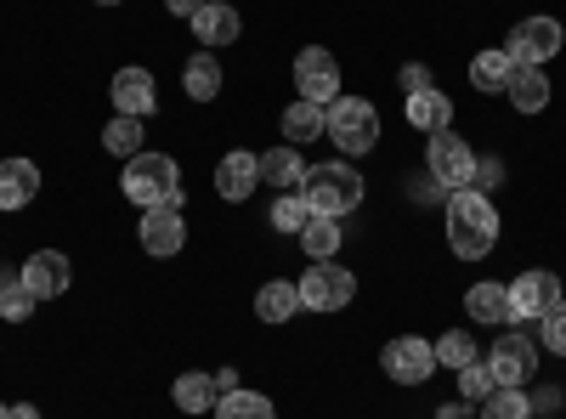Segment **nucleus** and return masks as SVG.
<instances>
[{
	"label": "nucleus",
	"instance_id": "16",
	"mask_svg": "<svg viewBox=\"0 0 566 419\" xmlns=\"http://www.w3.org/2000/svg\"><path fill=\"white\" fill-rule=\"evenodd\" d=\"M40 199V165L34 159H0V216L29 210Z\"/></svg>",
	"mask_w": 566,
	"mask_h": 419
},
{
	"label": "nucleus",
	"instance_id": "30",
	"mask_svg": "<svg viewBox=\"0 0 566 419\" xmlns=\"http://www.w3.org/2000/svg\"><path fill=\"white\" fill-rule=\"evenodd\" d=\"M103 148H108L114 159H136V154H142V119H125V114L108 119V125H103Z\"/></svg>",
	"mask_w": 566,
	"mask_h": 419
},
{
	"label": "nucleus",
	"instance_id": "25",
	"mask_svg": "<svg viewBox=\"0 0 566 419\" xmlns=\"http://www.w3.org/2000/svg\"><path fill=\"white\" fill-rule=\"evenodd\" d=\"M170 397H176V408L181 413H216V375H199V368H193V375H176V386H170Z\"/></svg>",
	"mask_w": 566,
	"mask_h": 419
},
{
	"label": "nucleus",
	"instance_id": "3",
	"mask_svg": "<svg viewBox=\"0 0 566 419\" xmlns=\"http://www.w3.org/2000/svg\"><path fill=\"white\" fill-rule=\"evenodd\" d=\"M363 193H368V181L357 176V165H346V159H335V165H312L306 170V181H301V199L312 205V216H352L357 205H363Z\"/></svg>",
	"mask_w": 566,
	"mask_h": 419
},
{
	"label": "nucleus",
	"instance_id": "27",
	"mask_svg": "<svg viewBox=\"0 0 566 419\" xmlns=\"http://www.w3.org/2000/svg\"><path fill=\"white\" fill-rule=\"evenodd\" d=\"M216 419H277V408H272V397H261V391L232 386V391L216 397Z\"/></svg>",
	"mask_w": 566,
	"mask_h": 419
},
{
	"label": "nucleus",
	"instance_id": "17",
	"mask_svg": "<svg viewBox=\"0 0 566 419\" xmlns=\"http://www.w3.org/2000/svg\"><path fill=\"white\" fill-rule=\"evenodd\" d=\"M239 34H244L239 7H232V0H205V12L193 18V40L205 45V52H216V45H232Z\"/></svg>",
	"mask_w": 566,
	"mask_h": 419
},
{
	"label": "nucleus",
	"instance_id": "33",
	"mask_svg": "<svg viewBox=\"0 0 566 419\" xmlns=\"http://www.w3.org/2000/svg\"><path fill=\"white\" fill-rule=\"evenodd\" d=\"M34 295L23 290V277H0V317L7 323H23V317H34Z\"/></svg>",
	"mask_w": 566,
	"mask_h": 419
},
{
	"label": "nucleus",
	"instance_id": "35",
	"mask_svg": "<svg viewBox=\"0 0 566 419\" xmlns=\"http://www.w3.org/2000/svg\"><path fill=\"white\" fill-rule=\"evenodd\" d=\"M538 346H544V352H555V357H566V295L538 317Z\"/></svg>",
	"mask_w": 566,
	"mask_h": 419
},
{
	"label": "nucleus",
	"instance_id": "23",
	"mask_svg": "<svg viewBox=\"0 0 566 419\" xmlns=\"http://www.w3.org/2000/svg\"><path fill=\"white\" fill-rule=\"evenodd\" d=\"M464 312L476 317V323H515L510 284H493V277H482V284H470V295H464Z\"/></svg>",
	"mask_w": 566,
	"mask_h": 419
},
{
	"label": "nucleus",
	"instance_id": "41",
	"mask_svg": "<svg viewBox=\"0 0 566 419\" xmlns=\"http://www.w3.org/2000/svg\"><path fill=\"white\" fill-rule=\"evenodd\" d=\"M0 419H12V408H7V402H0Z\"/></svg>",
	"mask_w": 566,
	"mask_h": 419
},
{
	"label": "nucleus",
	"instance_id": "26",
	"mask_svg": "<svg viewBox=\"0 0 566 419\" xmlns=\"http://www.w3.org/2000/svg\"><path fill=\"white\" fill-rule=\"evenodd\" d=\"M510 108H515V114H544V108H549V74L515 69V80H510Z\"/></svg>",
	"mask_w": 566,
	"mask_h": 419
},
{
	"label": "nucleus",
	"instance_id": "21",
	"mask_svg": "<svg viewBox=\"0 0 566 419\" xmlns=\"http://www.w3.org/2000/svg\"><path fill=\"white\" fill-rule=\"evenodd\" d=\"M301 306V284H290V277H266V284L255 290V317L261 323H290Z\"/></svg>",
	"mask_w": 566,
	"mask_h": 419
},
{
	"label": "nucleus",
	"instance_id": "31",
	"mask_svg": "<svg viewBox=\"0 0 566 419\" xmlns=\"http://www.w3.org/2000/svg\"><path fill=\"white\" fill-rule=\"evenodd\" d=\"M431 346H437V368H453V375L482 357V352H476V341H470L464 329H448V335H442V341H431Z\"/></svg>",
	"mask_w": 566,
	"mask_h": 419
},
{
	"label": "nucleus",
	"instance_id": "13",
	"mask_svg": "<svg viewBox=\"0 0 566 419\" xmlns=\"http://www.w3.org/2000/svg\"><path fill=\"white\" fill-rule=\"evenodd\" d=\"M255 188H261V154L232 148V154L216 159V193H221L227 205H244Z\"/></svg>",
	"mask_w": 566,
	"mask_h": 419
},
{
	"label": "nucleus",
	"instance_id": "10",
	"mask_svg": "<svg viewBox=\"0 0 566 419\" xmlns=\"http://www.w3.org/2000/svg\"><path fill=\"white\" fill-rule=\"evenodd\" d=\"M488 375L499 380V386H527L533 375H538V341H527V335H499L493 346H488Z\"/></svg>",
	"mask_w": 566,
	"mask_h": 419
},
{
	"label": "nucleus",
	"instance_id": "22",
	"mask_svg": "<svg viewBox=\"0 0 566 419\" xmlns=\"http://www.w3.org/2000/svg\"><path fill=\"white\" fill-rule=\"evenodd\" d=\"M510 80H515V63H510L504 45H488V52L470 57V85H476L482 97H499V91H510Z\"/></svg>",
	"mask_w": 566,
	"mask_h": 419
},
{
	"label": "nucleus",
	"instance_id": "32",
	"mask_svg": "<svg viewBox=\"0 0 566 419\" xmlns=\"http://www.w3.org/2000/svg\"><path fill=\"white\" fill-rule=\"evenodd\" d=\"M306 221H312V205H306L301 193H277V199H272V227H277V232H295V239H301Z\"/></svg>",
	"mask_w": 566,
	"mask_h": 419
},
{
	"label": "nucleus",
	"instance_id": "36",
	"mask_svg": "<svg viewBox=\"0 0 566 419\" xmlns=\"http://www.w3.org/2000/svg\"><path fill=\"white\" fill-rule=\"evenodd\" d=\"M499 181H504V159H493V154H482V159H476V181H470V188H482V193H493V188H499Z\"/></svg>",
	"mask_w": 566,
	"mask_h": 419
},
{
	"label": "nucleus",
	"instance_id": "7",
	"mask_svg": "<svg viewBox=\"0 0 566 419\" xmlns=\"http://www.w3.org/2000/svg\"><path fill=\"white\" fill-rule=\"evenodd\" d=\"M295 284H301V306L306 312H346L357 301V277L346 266H335V261H312L306 277H295Z\"/></svg>",
	"mask_w": 566,
	"mask_h": 419
},
{
	"label": "nucleus",
	"instance_id": "9",
	"mask_svg": "<svg viewBox=\"0 0 566 419\" xmlns=\"http://www.w3.org/2000/svg\"><path fill=\"white\" fill-rule=\"evenodd\" d=\"M380 368H386V380H397V386H424L437 375V346L419 341V335H397V341L380 346Z\"/></svg>",
	"mask_w": 566,
	"mask_h": 419
},
{
	"label": "nucleus",
	"instance_id": "11",
	"mask_svg": "<svg viewBox=\"0 0 566 419\" xmlns=\"http://www.w3.org/2000/svg\"><path fill=\"white\" fill-rule=\"evenodd\" d=\"M108 97H114V114L148 119V114L159 108V85H154V74L142 69V63H125V69L114 74V85H108Z\"/></svg>",
	"mask_w": 566,
	"mask_h": 419
},
{
	"label": "nucleus",
	"instance_id": "19",
	"mask_svg": "<svg viewBox=\"0 0 566 419\" xmlns=\"http://www.w3.org/2000/svg\"><path fill=\"white\" fill-rule=\"evenodd\" d=\"M402 114H408V125L419 136H437L453 119V97H448V91H437V85H424V91H413V97H402Z\"/></svg>",
	"mask_w": 566,
	"mask_h": 419
},
{
	"label": "nucleus",
	"instance_id": "29",
	"mask_svg": "<svg viewBox=\"0 0 566 419\" xmlns=\"http://www.w3.org/2000/svg\"><path fill=\"white\" fill-rule=\"evenodd\" d=\"M482 419H533V397L522 386H493L482 402Z\"/></svg>",
	"mask_w": 566,
	"mask_h": 419
},
{
	"label": "nucleus",
	"instance_id": "2",
	"mask_svg": "<svg viewBox=\"0 0 566 419\" xmlns=\"http://www.w3.org/2000/svg\"><path fill=\"white\" fill-rule=\"evenodd\" d=\"M119 193L136 205V210H181V165L170 154H154L142 148L136 159H125L119 170Z\"/></svg>",
	"mask_w": 566,
	"mask_h": 419
},
{
	"label": "nucleus",
	"instance_id": "20",
	"mask_svg": "<svg viewBox=\"0 0 566 419\" xmlns=\"http://www.w3.org/2000/svg\"><path fill=\"white\" fill-rule=\"evenodd\" d=\"M277 125H283V143H290V148H306V143H317V136H328V108L295 97L290 108H283Z\"/></svg>",
	"mask_w": 566,
	"mask_h": 419
},
{
	"label": "nucleus",
	"instance_id": "42",
	"mask_svg": "<svg viewBox=\"0 0 566 419\" xmlns=\"http://www.w3.org/2000/svg\"><path fill=\"white\" fill-rule=\"evenodd\" d=\"M97 7H119V0H97Z\"/></svg>",
	"mask_w": 566,
	"mask_h": 419
},
{
	"label": "nucleus",
	"instance_id": "28",
	"mask_svg": "<svg viewBox=\"0 0 566 419\" xmlns=\"http://www.w3.org/2000/svg\"><path fill=\"white\" fill-rule=\"evenodd\" d=\"M340 239H346V232H340L335 216H312V221L301 227V250H306L312 261H328V255L340 250Z\"/></svg>",
	"mask_w": 566,
	"mask_h": 419
},
{
	"label": "nucleus",
	"instance_id": "8",
	"mask_svg": "<svg viewBox=\"0 0 566 419\" xmlns=\"http://www.w3.org/2000/svg\"><path fill=\"white\" fill-rule=\"evenodd\" d=\"M340 57L328 52V45H306V52L295 57V97H306V103H317V108H328L340 97Z\"/></svg>",
	"mask_w": 566,
	"mask_h": 419
},
{
	"label": "nucleus",
	"instance_id": "15",
	"mask_svg": "<svg viewBox=\"0 0 566 419\" xmlns=\"http://www.w3.org/2000/svg\"><path fill=\"white\" fill-rule=\"evenodd\" d=\"M555 301H560V277H555V272H544V266L522 272V277L510 284V306H515V317H533V323H538Z\"/></svg>",
	"mask_w": 566,
	"mask_h": 419
},
{
	"label": "nucleus",
	"instance_id": "18",
	"mask_svg": "<svg viewBox=\"0 0 566 419\" xmlns=\"http://www.w3.org/2000/svg\"><path fill=\"white\" fill-rule=\"evenodd\" d=\"M306 170H312V165L301 159V148L277 143L272 154H261V188H272V193H301Z\"/></svg>",
	"mask_w": 566,
	"mask_h": 419
},
{
	"label": "nucleus",
	"instance_id": "12",
	"mask_svg": "<svg viewBox=\"0 0 566 419\" xmlns=\"http://www.w3.org/2000/svg\"><path fill=\"white\" fill-rule=\"evenodd\" d=\"M18 277H23V290H29L34 301H57V295H69V284H74V266H69L63 250H34Z\"/></svg>",
	"mask_w": 566,
	"mask_h": 419
},
{
	"label": "nucleus",
	"instance_id": "24",
	"mask_svg": "<svg viewBox=\"0 0 566 419\" xmlns=\"http://www.w3.org/2000/svg\"><path fill=\"white\" fill-rule=\"evenodd\" d=\"M181 91H187L193 103H216V97H221V63H216V52H193V57H187Z\"/></svg>",
	"mask_w": 566,
	"mask_h": 419
},
{
	"label": "nucleus",
	"instance_id": "4",
	"mask_svg": "<svg viewBox=\"0 0 566 419\" xmlns=\"http://www.w3.org/2000/svg\"><path fill=\"white\" fill-rule=\"evenodd\" d=\"M328 143H335L346 159H363L380 148V108L368 97H335L328 103Z\"/></svg>",
	"mask_w": 566,
	"mask_h": 419
},
{
	"label": "nucleus",
	"instance_id": "34",
	"mask_svg": "<svg viewBox=\"0 0 566 419\" xmlns=\"http://www.w3.org/2000/svg\"><path fill=\"white\" fill-rule=\"evenodd\" d=\"M493 386H499V380L488 375V363H482V357H476V363H470V368H459V402H464V408H470V402H476V408H482Z\"/></svg>",
	"mask_w": 566,
	"mask_h": 419
},
{
	"label": "nucleus",
	"instance_id": "14",
	"mask_svg": "<svg viewBox=\"0 0 566 419\" xmlns=\"http://www.w3.org/2000/svg\"><path fill=\"white\" fill-rule=\"evenodd\" d=\"M136 239H142V250H148L154 261H170L187 244V221H181V210H142Z\"/></svg>",
	"mask_w": 566,
	"mask_h": 419
},
{
	"label": "nucleus",
	"instance_id": "5",
	"mask_svg": "<svg viewBox=\"0 0 566 419\" xmlns=\"http://www.w3.org/2000/svg\"><path fill=\"white\" fill-rule=\"evenodd\" d=\"M476 148L464 143V136L448 125V130H437V136H424V170H431V181L442 193H453V188H470L476 181Z\"/></svg>",
	"mask_w": 566,
	"mask_h": 419
},
{
	"label": "nucleus",
	"instance_id": "37",
	"mask_svg": "<svg viewBox=\"0 0 566 419\" xmlns=\"http://www.w3.org/2000/svg\"><path fill=\"white\" fill-rule=\"evenodd\" d=\"M397 85H402V97H413V91H424V85H431V69H424V63H402Z\"/></svg>",
	"mask_w": 566,
	"mask_h": 419
},
{
	"label": "nucleus",
	"instance_id": "6",
	"mask_svg": "<svg viewBox=\"0 0 566 419\" xmlns=\"http://www.w3.org/2000/svg\"><path fill=\"white\" fill-rule=\"evenodd\" d=\"M560 45H566V29H560L549 12H533V18H522V23L510 29L504 52H510L515 69H544V63H555Z\"/></svg>",
	"mask_w": 566,
	"mask_h": 419
},
{
	"label": "nucleus",
	"instance_id": "1",
	"mask_svg": "<svg viewBox=\"0 0 566 419\" xmlns=\"http://www.w3.org/2000/svg\"><path fill=\"white\" fill-rule=\"evenodd\" d=\"M442 227H448V250L459 261H488L499 244V205L482 188H453L442 199Z\"/></svg>",
	"mask_w": 566,
	"mask_h": 419
},
{
	"label": "nucleus",
	"instance_id": "38",
	"mask_svg": "<svg viewBox=\"0 0 566 419\" xmlns=\"http://www.w3.org/2000/svg\"><path fill=\"white\" fill-rule=\"evenodd\" d=\"M165 12H170V18H181V23H193V18L205 12V0H165Z\"/></svg>",
	"mask_w": 566,
	"mask_h": 419
},
{
	"label": "nucleus",
	"instance_id": "40",
	"mask_svg": "<svg viewBox=\"0 0 566 419\" xmlns=\"http://www.w3.org/2000/svg\"><path fill=\"white\" fill-rule=\"evenodd\" d=\"M12 419H40V408H29V402H18V408H12Z\"/></svg>",
	"mask_w": 566,
	"mask_h": 419
},
{
	"label": "nucleus",
	"instance_id": "39",
	"mask_svg": "<svg viewBox=\"0 0 566 419\" xmlns=\"http://www.w3.org/2000/svg\"><path fill=\"white\" fill-rule=\"evenodd\" d=\"M555 408H560V391H538V397H533V419H538V413H555Z\"/></svg>",
	"mask_w": 566,
	"mask_h": 419
}]
</instances>
